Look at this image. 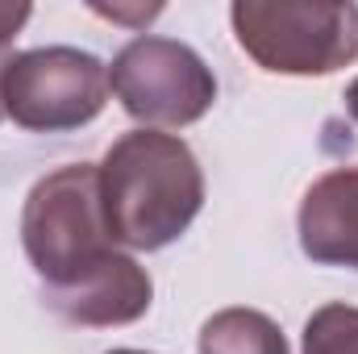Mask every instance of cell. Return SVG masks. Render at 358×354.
Listing matches in <instances>:
<instances>
[{"mask_svg": "<svg viewBox=\"0 0 358 354\" xmlns=\"http://www.w3.org/2000/svg\"><path fill=\"white\" fill-rule=\"evenodd\" d=\"M200 354H292L283 330L259 309H221L200 325Z\"/></svg>", "mask_w": 358, "mask_h": 354, "instance_id": "52a82bcc", "label": "cell"}, {"mask_svg": "<svg viewBox=\"0 0 358 354\" xmlns=\"http://www.w3.org/2000/svg\"><path fill=\"white\" fill-rule=\"evenodd\" d=\"M108 88L142 129L196 125L217 104L213 67L187 42L163 34L125 42L108 67Z\"/></svg>", "mask_w": 358, "mask_h": 354, "instance_id": "5b68a950", "label": "cell"}, {"mask_svg": "<svg viewBox=\"0 0 358 354\" xmlns=\"http://www.w3.org/2000/svg\"><path fill=\"white\" fill-rule=\"evenodd\" d=\"M108 354H150V351H129V346H121V351H108Z\"/></svg>", "mask_w": 358, "mask_h": 354, "instance_id": "8fae6325", "label": "cell"}, {"mask_svg": "<svg viewBox=\"0 0 358 354\" xmlns=\"http://www.w3.org/2000/svg\"><path fill=\"white\" fill-rule=\"evenodd\" d=\"M300 250L321 267L358 271V167H334L308 183L300 213Z\"/></svg>", "mask_w": 358, "mask_h": 354, "instance_id": "8992f818", "label": "cell"}, {"mask_svg": "<svg viewBox=\"0 0 358 354\" xmlns=\"http://www.w3.org/2000/svg\"><path fill=\"white\" fill-rule=\"evenodd\" d=\"M108 67L80 46H38L8 59L0 108L29 134H67L96 121L108 104Z\"/></svg>", "mask_w": 358, "mask_h": 354, "instance_id": "277c9868", "label": "cell"}, {"mask_svg": "<svg viewBox=\"0 0 358 354\" xmlns=\"http://www.w3.org/2000/svg\"><path fill=\"white\" fill-rule=\"evenodd\" d=\"M21 242L46 304L88 330L134 325L155 300L146 267L125 255L104 221L100 167L67 163L42 176L21 208Z\"/></svg>", "mask_w": 358, "mask_h": 354, "instance_id": "6da1fadb", "label": "cell"}, {"mask_svg": "<svg viewBox=\"0 0 358 354\" xmlns=\"http://www.w3.org/2000/svg\"><path fill=\"white\" fill-rule=\"evenodd\" d=\"M100 204L121 250H163L204 208V171L192 146L163 129H129L100 159Z\"/></svg>", "mask_w": 358, "mask_h": 354, "instance_id": "7a4b0ae2", "label": "cell"}, {"mask_svg": "<svg viewBox=\"0 0 358 354\" xmlns=\"http://www.w3.org/2000/svg\"><path fill=\"white\" fill-rule=\"evenodd\" d=\"M229 25L246 59L267 76H334L358 59V4L238 0Z\"/></svg>", "mask_w": 358, "mask_h": 354, "instance_id": "3957f363", "label": "cell"}, {"mask_svg": "<svg viewBox=\"0 0 358 354\" xmlns=\"http://www.w3.org/2000/svg\"><path fill=\"white\" fill-rule=\"evenodd\" d=\"M34 17V4H0V76H4V67H8V59H13V42H17V34L25 29V21ZM0 121H4V108H0Z\"/></svg>", "mask_w": 358, "mask_h": 354, "instance_id": "9c48e42d", "label": "cell"}, {"mask_svg": "<svg viewBox=\"0 0 358 354\" xmlns=\"http://www.w3.org/2000/svg\"><path fill=\"white\" fill-rule=\"evenodd\" d=\"M346 113H350V117L358 121V80L350 84V88H346Z\"/></svg>", "mask_w": 358, "mask_h": 354, "instance_id": "30bf717a", "label": "cell"}, {"mask_svg": "<svg viewBox=\"0 0 358 354\" xmlns=\"http://www.w3.org/2000/svg\"><path fill=\"white\" fill-rule=\"evenodd\" d=\"M304 354H358V309L355 304H321L300 334Z\"/></svg>", "mask_w": 358, "mask_h": 354, "instance_id": "ba28073f", "label": "cell"}]
</instances>
